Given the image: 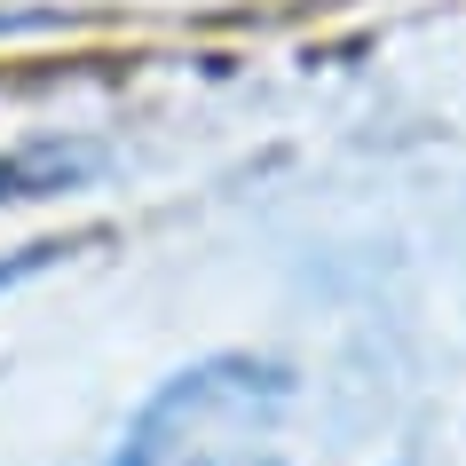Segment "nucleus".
<instances>
[{
	"label": "nucleus",
	"instance_id": "1",
	"mask_svg": "<svg viewBox=\"0 0 466 466\" xmlns=\"http://www.w3.org/2000/svg\"><path fill=\"white\" fill-rule=\"evenodd\" d=\"M293 411H300L293 356L253 340L198 348L127 403L103 466H206V459H229V451H261V442L285 435Z\"/></svg>",
	"mask_w": 466,
	"mask_h": 466
},
{
	"label": "nucleus",
	"instance_id": "3",
	"mask_svg": "<svg viewBox=\"0 0 466 466\" xmlns=\"http://www.w3.org/2000/svg\"><path fill=\"white\" fill-rule=\"evenodd\" d=\"M79 25L72 8H56V0H0V48L8 40H40V32H64Z\"/></svg>",
	"mask_w": 466,
	"mask_h": 466
},
{
	"label": "nucleus",
	"instance_id": "2",
	"mask_svg": "<svg viewBox=\"0 0 466 466\" xmlns=\"http://www.w3.org/2000/svg\"><path fill=\"white\" fill-rule=\"evenodd\" d=\"M103 167V150H72V143H25L0 158V198H48V190H72Z\"/></svg>",
	"mask_w": 466,
	"mask_h": 466
},
{
	"label": "nucleus",
	"instance_id": "4",
	"mask_svg": "<svg viewBox=\"0 0 466 466\" xmlns=\"http://www.w3.org/2000/svg\"><path fill=\"white\" fill-rule=\"evenodd\" d=\"M206 466H293L277 442H261V451H229V459H206Z\"/></svg>",
	"mask_w": 466,
	"mask_h": 466
},
{
	"label": "nucleus",
	"instance_id": "5",
	"mask_svg": "<svg viewBox=\"0 0 466 466\" xmlns=\"http://www.w3.org/2000/svg\"><path fill=\"white\" fill-rule=\"evenodd\" d=\"M388 466H411V459H388Z\"/></svg>",
	"mask_w": 466,
	"mask_h": 466
}]
</instances>
